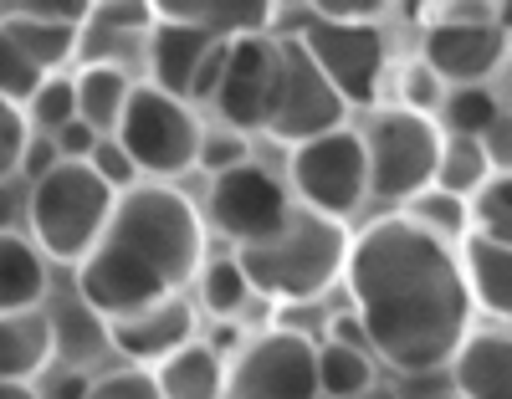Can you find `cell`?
Segmentation results:
<instances>
[{"label": "cell", "instance_id": "6da1fadb", "mask_svg": "<svg viewBox=\"0 0 512 399\" xmlns=\"http://www.w3.org/2000/svg\"><path fill=\"white\" fill-rule=\"evenodd\" d=\"M344 282L354 313L364 318L369 348L400 379L451 369L456 348L472 338L477 302L461 256L405 215H384L354 236Z\"/></svg>", "mask_w": 512, "mask_h": 399}, {"label": "cell", "instance_id": "7a4b0ae2", "mask_svg": "<svg viewBox=\"0 0 512 399\" xmlns=\"http://www.w3.org/2000/svg\"><path fill=\"white\" fill-rule=\"evenodd\" d=\"M205 266V220L175 185H139L118 195L93 256L77 261V297L103 323L134 318L180 297Z\"/></svg>", "mask_w": 512, "mask_h": 399}, {"label": "cell", "instance_id": "3957f363", "mask_svg": "<svg viewBox=\"0 0 512 399\" xmlns=\"http://www.w3.org/2000/svg\"><path fill=\"white\" fill-rule=\"evenodd\" d=\"M349 251H354V236L344 220H328L308 205H292V215L272 236L241 246L236 256L246 266L256 297L313 302L349 272Z\"/></svg>", "mask_w": 512, "mask_h": 399}, {"label": "cell", "instance_id": "277c9868", "mask_svg": "<svg viewBox=\"0 0 512 399\" xmlns=\"http://www.w3.org/2000/svg\"><path fill=\"white\" fill-rule=\"evenodd\" d=\"M113 205H118V190H108L98 180L93 164H62L41 185L26 190L31 241L52 261H82L103 241L108 220H113Z\"/></svg>", "mask_w": 512, "mask_h": 399}, {"label": "cell", "instance_id": "5b68a950", "mask_svg": "<svg viewBox=\"0 0 512 399\" xmlns=\"http://www.w3.org/2000/svg\"><path fill=\"white\" fill-rule=\"evenodd\" d=\"M441 144L446 133L436 118L425 113H405V108H379L364 123V154H369V195L410 205L415 195H425L436 185L441 169Z\"/></svg>", "mask_w": 512, "mask_h": 399}, {"label": "cell", "instance_id": "8992f818", "mask_svg": "<svg viewBox=\"0 0 512 399\" xmlns=\"http://www.w3.org/2000/svg\"><path fill=\"white\" fill-rule=\"evenodd\" d=\"M118 144L134 154L139 174H154V180H175V174L200 164V144H205V128L195 123L185 98H169L164 87L139 82L134 98L123 108L118 123Z\"/></svg>", "mask_w": 512, "mask_h": 399}, {"label": "cell", "instance_id": "52a82bcc", "mask_svg": "<svg viewBox=\"0 0 512 399\" xmlns=\"http://www.w3.org/2000/svg\"><path fill=\"white\" fill-rule=\"evenodd\" d=\"M441 21L425 26L420 62L446 87H482L497 82V72L512 57V41L497 26V6H441Z\"/></svg>", "mask_w": 512, "mask_h": 399}, {"label": "cell", "instance_id": "ba28073f", "mask_svg": "<svg viewBox=\"0 0 512 399\" xmlns=\"http://www.w3.org/2000/svg\"><path fill=\"white\" fill-rule=\"evenodd\" d=\"M287 185H292L297 205H308L328 220H349L369 195L364 133L338 128V133H323L313 144H297L292 164H287Z\"/></svg>", "mask_w": 512, "mask_h": 399}, {"label": "cell", "instance_id": "9c48e42d", "mask_svg": "<svg viewBox=\"0 0 512 399\" xmlns=\"http://www.w3.org/2000/svg\"><path fill=\"white\" fill-rule=\"evenodd\" d=\"M303 47L349 108L379 103L384 77H390V41H384L379 21H344V16L318 11L313 31L303 36Z\"/></svg>", "mask_w": 512, "mask_h": 399}, {"label": "cell", "instance_id": "30bf717a", "mask_svg": "<svg viewBox=\"0 0 512 399\" xmlns=\"http://www.w3.org/2000/svg\"><path fill=\"white\" fill-rule=\"evenodd\" d=\"M277 93H272V113H267V133L282 144H313L323 133L344 128L349 103L338 98V87L318 72V62L308 57L303 41H277Z\"/></svg>", "mask_w": 512, "mask_h": 399}, {"label": "cell", "instance_id": "8fae6325", "mask_svg": "<svg viewBox=\"0 0 512 399\" xmlns=\"http://www.w3.org/2000/svg\"><path fill=\"white\" fill-rule=\"evenodd\" d=\"M318 343L272 328L256 333L226 369V394L221 399H318Z\"/></svg>", "mask_w": 512, "mask_h": 399}, {"label": "cell", "instance_id": "7c38bea8", "mask_svg": "<svg viewBox=\"0 0 512 399\" xmlns=\"http://www.w3.org/2000/svg\"><path fill=\"white\" fill-rule=\"evenodd\" d=\"M292 205H297L292 190L262 164H241V169L221 174V180H210V226L226 241H236V251L272 236L292 215Z\"/></svg>", "mask_w": 512, "mask_h": 399}, {"label": "cell", "instance_id": "4fadbf2b", "mask_svg": "<svg viewBox=\"0 0 512 399\" xmlns=\"http://www.w3.org/2000/svg\"><path fill=\"white\" fill-rule=\"evenodd\" d=\"M277 57H282V47L272 36H241V41H231L226 82L216 93V113L226 118V128H236V133L267 128L272 93H277Z\"/></svg>", "mask_w": 512, "mask_h": 399}, {"label": "cell", "instance_id": "5bb4252c", "mask_svg": "<svg viewBox=\"0 0 512 399\" xmlns=\"http://www.w3.org/2000/svg\"><path fill=\"white\" fill-rule=\"evenodd\" d=\"M108 343L123 353L134 369H159L164 359H175L180 348L195 343V302L190 297H169V302H154L134 318H118L108 323Z\"/></svg>", "mask_w": 512, "mask_h": 399}, {"label": "cell", "instance_id": "9a60e30c", "mask_svg": "<svg viewBox=\"0 0 512 399\" xmlns=\"http://www.w3.org/2000/svg\"><path fill=\"white\" fill-rule=\"evenodd\" d=\"M216 36H205L200 26H185V21H164L149 31V72H154V87H164L169 98H185L195 93V72L205 67Z\"/></svg>", "mask_w": 512, "mask_h": 399}, {"label": "cell", "instance_id": "2e32d148", "mask_svg": "<svg viewBox=\"0 0 512 399\" xmlns=\"http://www.w3.org/2000/svg\"><path fill=\"white\" fill-rule=\"evenodd\" d=\"M446 374L461 399H512V333H472Z\"/></svg>", "mask_w": 512, "mask_h": 399}, {"label": "cell", "instance_id": "e0dca14e", "mask_svg": "<svg viewBox=\"0 0 512 399\" xmlns=\"http://www.w3.org/2000/svg\"><path fill=\"white\" fill-rule=\"evenodd\" d=\"M57 353L52 313H0V384H31Z\"/></svg>", "mask_w": 512, "mask_h": 399}, {"label": "cell", "instance_id": "ac0fdd59", "mask_svg": "<svg viewBox=\"0 0 512 399\" xmlns=\"http://www.w3.org/2000/svg\"><path fill=\"white\" fill-rule=\"evenodd\" d=\"M159 16L200 26L216 41L272 36V6H262V0H159Z\"/></svg>", "mask_w": 512, "mask_h": 399}, {"label": "cell", "instance_id": "d6986e66", "mask_svg": "<svg viewBox=\"0 0 512 399\" xmlns=\"http://www.w3.org/2000/svg\"><path fill=\"white\" fill-rule=\"evenodd\" d=\"M461 272L472 287V302L492 318H512V246L466 236L461 246Z\"/></svg>", "mask_w": 512, "mask_h": 399}, {"label": "cell", "instance_id": "ffe728a7", "mask_svg": "<svg viewBox=\"0 0 512 399\" xmlns=\"http://www.w3.org/2000/svg\"><path fill=\"white\" fill-rule=\"evenodd\" d=\"M47 297V256L21 231L0 236V313H31Z\"/></svg>", "mask_w": 512, "mask_h": 399}, {"label": "cell", "instance_id": "44dd1931", "mask_svg": "<svg viewBox=\"0 0 512 399\" xmlns=\"http://www.w3.org/2000/svg\"><path fill=\"white\" fill-rule=\"evenodd\" d=\"M226 359L205 338H195L190 348H180L175 359H164L154 369L159 379V394L164 399H221L226 394Z\"/></svg>", "mask_w": 512, "mask_h": 399}, {"label": "cell", "instance_id": "7402d4cb", "mask_svg": "<svg viewBox=\"0 0 512 399\" xmlns=\"http://www.w3.org/2000/svg\"><path fill=\"white\" fill-rule=\"evenodd\" d=\"M6 31L21 41V52L52 77L77 52V41H82V31H88V21H41V16H31L21 6H6Z\"/></svg>", "mask_w": 512, "mask_h": 399}, {"label": "cell", "instance_id": "603a6c76", "mask_svg": "<svg viewBox=\"0 0 512 399\" xmlns=\"http://www.w3.org/2000/svg\"><path fill=\"white\" fill-rule=\"evenodd\" d=\"M128 98H134V82L123 77L118 62H88L77 72V108L98 133H118Z\"/></svg>", "mask_w": 512, "mask_h": 399}, {"label": "cell", "instance_id": "cb8c5ba5", "mask_svg": "<svg viewBox=\"0 0 512 399\" xmlns=\"http://www.w3.org/2000/svg\"><path fill=\"white\" fill-rule=\"evenodd\" d=\"M502 98H497V87L482 82V87H446V98H441V133L446 139H487L492 123L502 118Z\"/></svg>", "mask_w": 512, "mask_h": 399}, {"label": "cell", "instance_id": "d4e9b609", "mask_svg": "<svg viewBox=\"0 0 512 399\" xmlns=\"http://www.w3.org/2000/svg\"><path fill=\"white\" fill-rule=\"evenodd\" d=\"M374 353L349 343H318V389L323 399H359L374 389Z\"/></svg>", "mask_w": 512, "mask_h": 399}, {"label": "cell", "instance_id": "484cf974", "mask_svg": "<svg viewBox=\"0 0 512 399\" xmlns=\"http://www.w3.org/2000/svg\"><path fill=\"white\" fill-rule=\"evenodd\" d=\"M497 180V169L482 149V139H446L441 144V169H436V185L461 195V200H477L487 185Z\"/></svg>", "mask_w": 512, "mask_h": 399}, {"label": "cell", "instance_id": "4316f807", "mask_svg": "<svg viewBox=\"0 0 512 399\" xmlns=\"http://www.w3.org/2000/svg\"><path fill=\"white\" fill-rule=\"evenodd\" d=\"M251 297H256V287H251V277H246V266H241L236 251L231 256H210L200 266V302L216 318H241V307Z\"/></svg>", "mask_w": 512, "mask_h": 399}, {"label": "cell", "instance_id": "83f0119b", "mask_svg": "<svg viewBox=\"0 0 512 399\" xmlns=\"http://www.w3.org/2000/svg\"><path fill=\"white\" fill-rule=\"evenodd\" d=\"M400 215H405V220H415L420 231L441 236L446 246H451L456 236L472 231V200H461V195H451V190H441V185H431L425 195H415Z\"/></svg>", "mask_w": 512, "mask_h": 399}, {"label": "cell", "instance_id": "f1b7e54d", "mask_svg": "<svg viewBox=\"0 0 512 399\" xmlns=\"http://www.w3.org/2000/svg\"><path fill=\"white\" fill-rule=\"evenodd\" d=\"M82 118V108H77V77H67V72H52L47 82L36 87V98L26 103V123H31V133H57L67 128V123H77Z\"/></svg>", "mask_w": 512, "mask_h": 399}, {"label": "cell", "instance_id": "f546056e", "mask_svg": "<svg viewBox=\"0 0 512 399\" xmlns=\"http://www.w3.org/2000/svg\"><path fill=\"white\" fill-rule=\"evenodd\" d=\"M47 82V72H41L26 52H21V41L6 31V21H0V98L26 108L36 98V87Z\"/></svg>", "mask_w": 512, "mask_h": 399}, {"label": "cell", "instance_id": "4dcf8cb0", "mask_svg": "<svg viewBox=\"0 0 512 399\" xmlns=\"http://www.w3.org/2000/svg\"><path fill=\"white\" fill-rule=\"evenodd\" d=\"M472 236L512 246V174H497V180L472 200Z\"/></svg>", "mask_w": 512, "mask_h": 399}, {"label": "cell", "instance_id": "1f68e13d", "mask_svg": "<svg viewBox=\"0 0 512 399\" xmlns=\"http://www.w3.org/2000/svg\"><path fill=\"white\" fill-rule=\"evenodd\" d=\"M390 87H395V108H405V113H441V98H446V82L425 67L420 57L415 62H405V67H395V77H390Z\"/></svg>", "mask_w": 512, "mask_h": 399}, {"label": "cell", "instance_id": "d6a6232c", "mask_svg": "<svg viewBox=\"0 0 512 399\" xmlns=\"http://www.w3.org/2000/svg\"><path fill=\"white\" fill-rule=\"evenodd\" d=\"M251 164V144H246V133L236 128H216V133H205V144H200V169L210 174V180H221V174Z\"/></svg>", "mask_w": 512, "mask_h": 399}, {"label": "cell", "instance_id": "836d02e7", "mask_svg": "<svg viewBox=\"0 0 512 399\" xmlns=\"http://www.w3.org/2000/svg\"><path fill=\"white\" fill-rule=\"evenodd\" d=\"M93 169H98V180L108 185V190H118V195H128V190H139V164H134V154H128L123 144H118V133H108V139L98 144V154L88 159Z\"/></svg>", "mask_w": 512, "mask_h": 399}, {"label": "cell", "instance_id": "e575fe53", "mask_svg": "<svg viewBox=\"0 0 512 399\" xmlns=\"http://www.w3.org/2000/svg\"><path fill=\"white\" fill-rule=\"evenodd\" d=\"M31 144V128H26V108L0 98V185L21 174V154Z\"/></svg>", "mask_w": 512, "mask_h": 399}, {"label": "cell", "instance_id": "d590c367", "mask_svg": "<svg viewBox=\"0 0 512 399\" xmlns=\"http://www.w3.org/2000/svg\"><path fill=\"white\" fill-rule=\"evenodd\" d=\"M88 399H164L159 394V379L149 374V369H113V374H103V379H93V394Z\"/></svg>", "mask_w": 512, "mask_h": 399}, {"label": "cell", "instance_id": "8d00e7d4", "mask_svg": "<svg viewBox=\"0 0 512 399\" xmlns=\"http://www.w3.org/2000/svg\"><path fill=\"white\" fill-rule=\"evenodd\" d=\"M67 159H62V149H57V139L52 133H31V144H26V154H21V180L26 185H41L52 169H62Z\"/></svg>", "mask_w": 512, "mask_h": 399}, {"label": "cell", "instance_id": "74e56055", "mask_svg": "<svg viewBox=\"0 0 512 399\" xmlns=\"http://www.w3.org/2000/svg\"><path fill=\"white\" fill-rule=\"evenodd\" d=\"M108 139V133H98L88 118H77V123H67L62 133H57V149H62V159L67 164H88L93 154H98V144Z\"/></svg>", "mask_w": 512, "mask_h": 399}, {"label": "cell", "instance_id": "f35d334b", "mask_svg": "<svg viewBox=\"0 0 512 399\" xmlns=\"http://www.w3.org/2000/svg\"><path fill=\"white\" fill-rule=\"evenodd\" d=\"M482 149H487V159H492L497 174H512V113H502V118L492 123V133L482 139Z\"/></svg>", "mask_w": 512, "mask_h": 399}, {"label": "cell", "instance_id": "ab89813d", "mask_svg": "<svg viewBox=\"0 0 512 399\" xmlns=\"http://www.w3.org/2000/svg\"><path fill=\"white\" fill-rule=\"evenodd\" d=\"M21 220H26V195L16 190V180H6L0 185V236H11Z\"/></svg>", "mask_w": 512, "mask_h": 399}, {"label": "cell", "instance_id": "60d3db41", "mask_svg": "<svg viewBox=\"0 0 512 399\" xmlns=\"http://www.w3.org/2000/svg\"><path fill=\"white\" fill-rule=\"evenodd\" d=\"M88 394H93V379L82 374V369L62 374V379H57V389H52V399H88Z\"/></svg>", "mask_w": 512, "mask_h": 399}, {"label": "cell", "instance_id": "b9f144b4", "mask_svg": "<svg viewBox=\"0 0 512 399\" xmlns=\"http://www.w3.org/2000/svg\"><path fill=\"white\" fill-rule=\"evenodd\" d=\"M492 87H497V98H502V108L512 113V57H507V67L497 72V82H492Z\"/></svg>", "mask_w": 512, "mask_h": 399}, {"label": "cell", "instance_id": "7bdbcfd3", "mask_svg": "<svg viewBox=\"0 0 512 399\" xmlns=\"http://www.w3.org/2000/svg\"><path fill=\"white\" fill-rule=\"evenodd\" d=\"M0 399H41L31 384H0Z\"/></svg>", "mask_w": 512, "mask_h": 399}, {"label": "cell", "instance_id": "ee69618b", "mask_svg": "<svg viewBox=\"0 0 512 399\" xmlns=\"http://www.w3.org/2000/svg\"><path fill=\"white\" fill-rule=\"evenodd\" d=\"M359 399H400V394H395V389H384V384H374V389H364Z\"/></svg>", "mask_w": 512, "mask_h": 399}, {"label": "cell", "instance_id": "f6af8a7d", "mask_svg": "<svg viewBox=\"0 0 512 399\" xmlns=\"http://www.w3.org/2000/svg\"><path fill=\"white\" fill-rule=\"evenodd\" d=\"M425 399H461L456 389H441V394H425Z\"/></svg>", "mask_w": 512, "mask_h": 399}, {"label": "cell", "instance_id": "bcb514c9", "mask_svg": "<svg viewBox=\"0 0 512 399\" xmlns=\"http://www.w3.org/2000/svg\"><path fill=\"white\" fill-rule=\"evenodd\" d=\"M0 21H6V6H0Z\"/></svg>", "mask_w": 512, "mask_h": 399}]
</instances>
